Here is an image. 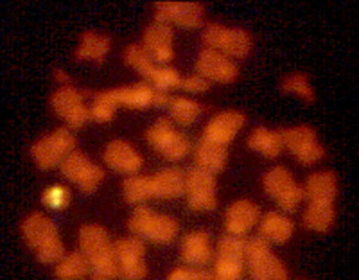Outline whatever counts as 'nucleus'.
Returning a JSON list of instances; mask_svg holds the SVG:
<instances>
[{
	"label": "nucleus",
	"instance_id": "nucleus-19",
	"mask_svg": "<svg viewBox=\"0 0 359 280\" xmlns=\"http://www.w3.org/2000/svg\"><path fill=\"white\" fill-rule=\"evenodd\" d=\"M172 29L169 24H151L144 31V47L156 61L168 63L172 60Z\"/></svg>",
	"mask_w": 359,
	"mask_h": 280
},
{
	"label": "nucleus",
	"instance_id": "nucleus-28",
	"mask_svg": "<svg viewBox=\"0 0 359 280\" xmlns=\"http://www.w3.org/2000/svg\"><path fill=\"white\" fill-rule=\"evenodd\" d=\"M334 205L325 204V201H311V205L304 212V225L314 232H327L334 225Z\"/></svg>",
	"mask_w": 359,
	"mask_h": 280
},
{
	"label": "nucleus",
	"instance_id": "nucleus-7",
	"mask_svg": "<svg viewBox=\"0 0 359 280\" xmlns=\"http://www.w3.org/2000/svg\"><path fill=\"white\" fill-rule=\"evenodd\" d=\"M76 147V137L65 128L45 135L31 147V156L40 169H50V167L63 164L67 156L74 153Z\"/></svg>",
	"mask_w": 359,
	"mask_h": 280
},
{
	"label": "nucleus",
	"instance_id": "nucleus-5",
	"mask_svg": "<svg viewBox=\"0 0 359 280\" xmlns=\"http://www.w3.org/2000/svg\"><path fill=\"white\" fill-rule=\"evenodd\" d=\"M246 257L252 280H290L284 262L273 255L268 241L262 237H253L246 243Z\"/></svg>",
	"mask_w": 359,
	"mask_h": 280
},
{
	"label": "nucleus",
	"instance_id": "nucleus-9",
	"mask_svg": "<svg viewBox=\"0 0 359 280\" xmlns=\"http://www.w3.org/2000/svg\"><path fill=\"white\" fill-rule=\"evenodd\" d=\"M282 144L291 151L304 166H313L325 156V149L316 140V131L309 126L282 128L278 130Z\"/></svg>",
	"mask_w": 359,
	"mask_h": 280
},
{
	"label": "nucleus",
	"instance_id": "nucleus-15",
	"mask_svg": "<svg viewBox=\"0 0 359 280\" xmlns=\"http://www.w3.org/2000/svg\"><path fill=\"white\" fill-rule=\"evenodd\" d=\"M50 106L72 128L85 126L90 121V112L83 105L81 93L72 86H63V88L56 90L50 98Z\"/></svg>",
	"mask_w": 359,
	"mask_h": 280
},
{
	"label": "nucleus",
	"instance_id": "nucleus-36",
	"mask_svg": "<svg viewBox=\"0 0 359 280\" xmlns=\"http://www.w3.org/2000/svg\"><path fill=\"white\" fill-rule=\"evenodd\" d=\"M180 81L182 77L171 67H163V69H156L155 76H153L151 83L156 90H165L168 88H180Z\"/></svg>",
	"mask_w": 359,
	"mask_h": 280
},
{
	"label": "nucleus",
	"instance_id": "nucleus-39",
	"mask_svg": "<svg viewBox=\"0 0 359 280\" xmlns=\"http://www.w3.org/2000/svg\"><path fill=\"white\" fill-rule=\"evenodd\" d=\"M208 86H210V81L203 79L201 76H192L180 81V88L187 90V92H207Z\"/></svg>",
	"mask_w": 359,
	"mask_h": 280
},
{
	"label": "nucleus",
	"instance_id": "nucleus-23",
	"mask_svg": "<svg viewBox=\"0 0 359 280\" xmlns=\"http://www.w3.org/2000/svg\"><path fill=\"white\" fill-rule=\"evenodd\" d=\"M207 232H191L182 239V259L191 266H205L212 259Z\"/></svg>",
	"mask_w": 359,
	"mask_h": 280
},
{
	"label": "nucleus",
	"instance_id": "nucleus-21",
	"mask_svg": "<svg viewBox=\"0 0 359 280\" xmlns=\"http://www.w3.org/2000/svg\"><path fill=\"white\" fill-rule=\"evenodd\" d=\"M104 162L121 173H137L142 167V156L124 140H114L104 149Z\"/></svg>",
	"mask_w": 359,
	"mask_h": 280
},
{
	"label": "nucleus",
	"instance_id": "nucleus-29",
	"mask_svg": "<svg viewBox=\"0 0 359 280\" xmlns=\"http://www.w3.org/2000/svg\"><path fill=\"white\" fill-rule=\"evenodd\" d=\"M248 147L253 151H259V153H262L268 159H277L284 144H282L278 131H269L266 128L259 126L257 130L250 135Z\"/></svg>",
	"mask_w": 359,
	"mask_h": 280
},
{
	"label": "nucleus",
	"instance_id": "nucleus-25",
	"mask_svg": "<svg viewBox=\"0 0 359 280\" xmlns=\"http://www.w3.org/2000/svg\"><path fill=\"white\" fill-rule=\"evenodd\" d=\"M155 198L172 199L185 194V175L180 169L160 171L153 176Z\"/></svg>",
	"mask_w": 359,
	"mask_h": 280
},
{
	"label": "nucleus",
	"instance_id": "nucleus-12",
	"mask_svg": "<svg viewBox=\"0 0 359 280\" xmlns=\"http://www.w3.org/2000/svg\"><path fill=\"white\" fill-rule=\"evenodd\" d=\"M246 241L237 236L221 237L217 244L216 273L214 275L221 280H241L243 268H245Z\"/></svg>",
	"mask_w": 359,
	"mask_h": 280
},
{
	"label": "nucleus",
	"instance_id": "nucleus-14",
	"mask_svg": "<svg viewBox=\"0 0 359 280\" xmlns=\"http://www.w3.org/2000/svg\"><path fill=\"white\" fill-rule=\"evenodd\" d=\"M62 175L70 182H76L85 194H92L99 183L104 180V171L99 166H94L79 151H74L62 164Z\"/></svg>",
	"mask_w": 359,
	"mask_h": 280
},
{
	"label": "nucleus",
	"instance_id": "nucleus-42",
	"mask_svg": "<svg viewBox=\"0 0 359 280\" xmlns=\"http://www.w3.org/2000/svg\"><path fill=\"white\" fill-rule=\"evenodd\" d=\"M214 280H221V279H217V276H216V279H214Z\"/></svg>",
	"mask_w": 359,
	"mask_h": 280
},
{
	"label": "nucleus",
	"instance_id": "nucleus-41",
	"mask_svg": "<svg viewBox=\"0 0 359 280\" xmlns=\"http://www.w3.org/2000/svg\"><path fill=\"white\" fill-rule=\"evenodd\" d=\"M92 280H107V279H101V276H97V275H95L94 279H92Z\"/></svg>",
	"mask_w": 359,
	"mask_h": 280
},
{
	"label": "nucleus",
	"instance_id": "nucleus-13",
	"mask_svg": "<svg viewBox=\"0 0 359 280\" xmlns=\"http://www.w3.org/2000/svg\"><path fill=\"white\" fill-rule=\"evenodd\" d=\"M144 253H146V246L137 237H123V239H118L115 243L118 276L123 280H142L147 275Z\"/></svg>",
	"mask_w": 359,
	"mask_h": 280
},
{
	"label": "nucleus",
	"instance_id": "nucleus-38",
	"mask_svg": "<svg viewBox=\"0 0 359 280\" xmlns=\"http://www.w3.org/2000/svg\"><path fill=\"white\" fill-rule=\"evenodd\" d=\"M90 119H94L97 122H110L115 115V108L104 105V102L94 101L92 108H88Z\"/></svg>",
	"mask_w": 359,
	"mask_h": 280
},
{
	"label": "nucleus",
	"instance_id": "nucleus-26",
	"mask_svg": "<svg viewBox=\"0 0 359 280\" xmlns=\"http://www.w3.org/2000/svg\"><path fill=\"white\" fill-rule=\"evenodd\" d=\"M294 230L293 221L287 220L286 215L278 214V212H268L261 223V236L266 241H273V243L284 244L291 239Z\"/></svg>",
	"mask_w": 359,
	"mask_h": 280
},
{
	"label": "nucleus",
	"instance_id": "nucleus-17",
	"mask_svg": "<svg viewBox=\"0 0 359 280\" xmlns=\"http://www.w3.org/2000/svg\"><path fill=\"white\" fill-rule=\"evenodd\" d=\"M196 70L203 79L219 83H233L239 76V70L226 56L214 49H203L198 56Z\"/></svg>",
	"mask_w": 359,
	"mask_h": 280
},
{
	"label": "nucleus",
	"instance_id": "nucleus-6",
	"mask_svg": "<svg viewBox=\"0 0 359 280\" xmlns=\"http://www.w3.org/2000/svg\"><path fill=\"white\" fill-rule=\"evenodd\" d=\"M201 40L207 49H214L217 53L223 51L224 54L236 58H246L252 51V36L245 29H229L216 22L205 25Z\"/></svg>",
	"mask_w": 359,
	"mask_h": 280
},
{
	"label": "nucleus",
	"instance_id": "nucleus-2",
	"mask_svg": "<svg viewBox=\"0 0 359 280\" xmlns=\"http://www.w3.org/2000/svg\"><path fill=\"white\" fill-rule=\"evenodd\" d=\"M22 234L25 243L34 250L40 262L53 264L62 260L65 255V246L60 239L56 225L47 215L40 212L27 215L22 223Z\"/></svg>",
	"mask_w": 359,
	"mask_h": 280
},
{
	"label": "nucleus",
	"instance_id": "nucleus-10",
	"mask_svg": "<svg viewBox=\"0 0 359 280\" xmlns=\"http://www.w3.org/2000/svg\"><path fill=\"white\" fill-rule=\"evenodd\" d=\"M264 191L277 201L278 207L286 212H294L304 199V189L297 185L293 175L286 167H275L262 178Z\"/></svg>",
	"mask_w": 359,
	"mask_h": 280
},
{
	"label": "nucleus",
	"instance_id": "nucleus-33",
	"mask_svg": "<svg viewBox=\"0 0 359 280\" xmlns=\"http://www.w3.org/2000/svg\"><path fill=\"white\" fill-rule=\"evenodd\" d=\"M171 115L178 124L182 126H189L192 122L200 117V114L203 112V106L196 101H191L187 98H172L171 99Z\"/></svg>",
	"mask_w": 359,
	"mask_h": 280
},
{
	"label": "nucleus",
	"instance_id": "nucleus-4",
	"mask_svg": "<svg viewBox=\"0 0 359 280\" xmlns=\"http://www.w3.org/2000/svg\"><path fill=\"white\" fill-rule=\"evenodd\" d=\"M128 228L137 237L151 241V243L168 244L178 234V223L172 218L163 214H156L151 208L139 207L131 214L128 221Z\"/></svg>",
	"mask_w": 359,
	"mask_h": 280
},
{
	"label": "nucleus",
	"instance_id": "nucleus-11",
	"mask_svg": "<svg viewBox=\"0 0 359 280\" xmlns=\"http://www.w3.org/2000/svg\"><path fill=\"white\" fill-rule=\"evenodd\" d=\"M185 194L192 211H214L217 207V198L216 178L212 173L200 167H192L185 176Z\"/></svg>",
	"mask_w": 359,
	"mask_h": 280
},
{
	"label": "nucleus",
	"instance_id": "nucleus-35",
	"mask_svg": "<svg viewBox=\"0 0 359 280\" xmlns=\"http://www.w3.org/2000/svg\"><path fill=\"white\" fill-rule=\"evenodd\" d=\"M41 201L47 208H54V211H62L67 208L70 204V191L63 185H53L41 196Z\"/></svg>",
	"mask_w": 359,
	"mask_h": 280
},
{
	"label": "nucleus",
	"instance_id": "nucleus-16",
	"mask_svg": "<svg viewBox=\"0 0 359 280\" xmlns=\"http://www.w3.org/2000/svg\"><path fill=\"white\" fill-rule=\"evenodd\" d=\"M205 9L198 2H156L155 22L175 24L182 27H198L203 24Z\"/></svg>",
	"mask_w": 359,
	"mask_h": 280
},
{
	"label": "nucleus",
	"instance_id": "nucleus-34",
	"mask_svg": "<svg viewBox=\"0 0 359 280\" xmlns=\"http://www.w3.org/2000/svg\"><path fill=\"white\" fill-rule=\"evenodd\" d=\"M282 92H287V93H297L304 101L307 102H314V92L309 85V79H307L306 74H290V76L282 81Z\"/></svg>",
	"mask_w": 359,
	"mask_h": 280
},
{
	"label": "nucleus",
	"instance_id": "nucleus-30",
	"mask_svg": "<svg viewBox=\"0 0 359 280\" xmlns=\"http://www.w3.org/2000/svg\"><path fill=\"white\" fill-rule=\"evenodd\" d=\"M90 269L92 266H90L88 259L83 253L74 252L57 262L54 273H56L57 280H83L88 275Z\"/></svg>",
	"mask_w": 359,
	"mask_h": 280
},
{
	"label": "nucleus",
	"instance_id": "nucleus-22",
	"mask_svg": "<svg viewBox=\"0 0 359 280\" xmlns=\"http://www.w3.org/2000/svg\"><path fill=\"white\" fill-rule=\"evenodd\" d=\"M336 196H338V178L332 171L314 173L306 180L304 198H309L311 201L334 204Z\"/></svg>",
	"mask_w": 359,
	"mask_h": 280
},
{
	"label": "nucleus",
	"instance_id": "nucleus-8",
	"mask_svg": "<svg viewBox=\"0 0 359 280\" xmlns=\"http://www.w3.org/2000/svg\"><path fill=\"white\" fill-rule=\"evenodd\" d=\"M147 142L151 144L155 151H158L163 159L176 162V160L184 159L185 154L191 151V142L185 135L178 133L172 128L171 121L165 117L158 119L146 133Z\"/></svg>",
	"mask_w": 359,
	"mask_h": 280
},
{
	"label": "nucleus",
	"instance_id": "nucleus-27",
	"mask_svg": "<svg viewBox=\"0 0 359 280\" xmlns=\"http://www.w3.org/2000/svg\"><path fill=\"white\" fill-rule=\"evenodd\" d=\"M110 38L108 36H99L94 31H85L81 36V45L78 47L74 58L78 61L83 60H94L99 67L102 65L104 56L110 51Z\"/></svg>",
	"mask_w": 359,
	"mask_h": 280
},
{
	"label": "nucleus",
	"instance_id": "nucleus-32",
	"mask_svg": "<svg viewBox=\"0 0 359 280\" xmlns=\"http://www.w3.org/2000/svg\"><path fill=\"white\" fill-rule=\"evenodd\" d=\"M124 61H126L131 69H135L139 74H142L147 81H151L156 69H158V67H155V63L151 61V54L147 53L144 45L139 44L128 45L126 51H124Z\"/></svg>",
	"mask_w": 359,
	"mask_h": 280
},
{
	"label": "nucleus",
	"instance_id": "nucleus-20",
	"mask_svg": "<svg viewBox=\"0 0 359 280\" xmlns=\"http://www.w3.org/2000/svg\"><path fill=\"white\" fill-rule=\"evenodd\" d=\"M259 207L248 199H239L233 205H230L226 215H224V225L229 230L230 236L241 237L245 236L253 225H257L259 221Z\"/></svg>",
	"mask_w": 359,
	"mask_h": 280
},
{
	"label": "nucleus",
	"instance_id": "nucleus-18",
	"mask_svg": "<svg viewBox=\"0 0 359 280\" xmlns=\"http://www.w3.org/2000/svg\"><path fill=\"white\" fill-rule=\"evenodd\" d=\"M246 117L245 114L236 110L221 112L216 117L210 119V122L207 124L203 131V138L210 140V142L221 144V146H226L233 140V137L237 135V131L245 126Z\"/></svg>",
	"mask_w": 359,
	"mask_h": 280
},
{
	"label": "nucleus",
	"instance_id": "nucleus-37",
	"mask_svg": "<svg viewBox=\"0 0 359 280\" xmlns=\"http://www.w3.org/2000/svg\"><path fill=\"white\" fill-rule=\"evenodd\" d=\"M216 275L210 272H203V269H185L178 268L168 276V280H214Z\"/></svg>",
	"mask_w": 359,
	"mask_h": 280
},
{
	"label": "nucleus",
	"instance_id": "nucleus-3",
	"mask_svg": "<svg viewBox=\"0 0 359 280\" xmlns=\"http://www.w3.org/2000/svg\"><path fill=\"white\" fill-rule=\"evenodd\" d=\"M171 95L163 90H156L155 86L140 81L137 85L123 86V88L107 90L94 95V101L104 102V105L117 108L118 105L131 108V110H142L147 106H168L171 105Z\"/></svg>",
	"mask_w": 359,
	"mask_h": 280
},
{
	"label": "nucleus",
	"instance_id": "nucleus-40",
	"mask_svg": "<svg viewBox=\"0 0 359 280\" xmlns=\"http://www.w3.org/2000/svg\"><path fill=\"white\" fill-rule=\"evenodd\" d=\"M54 77H56V81L60 83H70V76L62 69H54Z\"/></svg>",
	"mask_w": 359,
	"mask_h": 280
},
{
	"label": "nucleus",
	"instance_id": "nucleus-24",
	"mask_svg": "<svg viewBox=\"0 0 359 280\" xmlns=\"http://www.w3.org/2000/svg\"><path fill=\"white\" fill-rule=\"evenodd\" d=\"M194 160H196V166L200 169L216 175L226 166V146L201 138L196 146V151H194Z\"/></svg>",
	"mask_w": 359,
	"mask_h": 280
},
{
	"label": "nucleus",
	"instance_id": "nucleus-1",
	"mask_svg": "<svg viewBox=\"0 0 359 280\" xmlns=\"http://www.w3.org/2000/svg\"><path fill=\"white\" fill-rule=\"evenodd\" d=\"M79 246H81V253L88 259L95 275L107 280L118 276L115 244H111L108 232L101 225L83 227L79 230Z\"/></svg>",
	"mask_w": 359,
	"mask_h": 280
},
{
	"label": "nucleus",
	"instance_id": "nucleus-31",
	"mask_svg": "<svg viewBox=\"0 0 359 280\" xmlns=\"http://www.w3.org/2000/svg\"><path fill=\"white\" fill-rule=\"evenodd\" d=\"M124 198L128 204L137 205L147 201V199L155 198L153 191V176H130L123 183Z\"/></svg>",
	"mask_w": 359,
	"mask_h": 280
}]
</instances>
